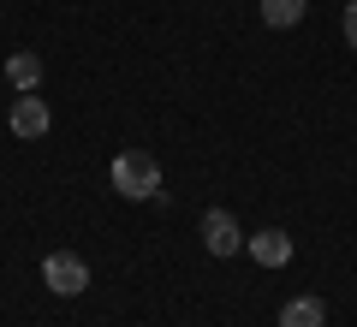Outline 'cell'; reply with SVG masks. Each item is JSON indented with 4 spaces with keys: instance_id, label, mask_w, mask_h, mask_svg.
<instances>
[{
    "instance_id": "7a4b0ae2",
    "label": "cell",
    "mask_w": 357,
    "mask_h": 327,
    "mask_svg": "<svg viewBox=\"0 0 357 327\" xmlns=\"http://www.w3.org/2000/svg\"><path fill=\"white\" fill-rule=\"evenodd\" d=\"M42 286L54 291V298H77V291L89 286V262L72 250H54L48 262H42Z\"/></svg>"
},
{
    "instance_id": "8992f818",
    "label": "cell",
    "mask_w": 357,
    "mask_h": 327,
    "mask_svg": "<svg viewBox=\"0 0 357 327\" xmlns=\"http://www.w3.org/2000/svg\"><path fill=\"white\" fill-rule=\"evenodd\" d=\"M321 321H328V303L321 298H292L280 310V327H321Z\"/></svg>"
},
{
    "instance_id": "277c9868",
    "label": "cell",
    "mask_w": 357,
    "mask_h": 327,
    "mask_svg": "<svg viewBox=\"0 0 357 327\" xmlns=\"http://www.w3.org/2000/svg\"><path fill=\"white\" fill-rule=\"evenodd\" d=\"M203 250L208 256H238L244 250V232H238V220H232L227 208H208L203 214Z\"/></svg>"
},
{
    "instance_id": "6da1fadb",
    "label": "cell",
    "mask_w": 357,
    "mask_h": 327,
    "mask_svg": "<svg viewBox=\"0 0 357 327\" xmlns=\"http://www.w3.org/2000/svg\"><path fill=\"white\" fill-rule=\"evenodd\" d=\"M107 178H114V190L131 197V202H155L161 197V161H155L149 149H119L114 167H107Z\"/></svg>"
},
{
    "instance_id": "52a82bcc",
    "label": "cell",
    "mask_w": 357,
    "mask_h": 327,
    "mask_svg": "<svg viewBox=\"0 0 357 327\" xmlns=\"http://www.w3.org/2000/svg\"><path fill=\"white\" fill-rule=\"evenodd\" d=\"M6 77H13V89H18V96H24V89H36L42 84V60H36V54H13V60H6Z\"/></svg>"
},
{
    "instance_id": "5b68a950",
    "label": "cell",
    "mask_w": 357,
    "mask_h": 327,
    "mask_svg": "<svg viewBox=\"0 0 357 327\" xmlns=\"http://www.w3.org/2000/svg\"><path fill=\"white\" fill-rule=\"evenodd\" d=\"M250 256L262 268H286V262H292V238H286L280 227H268V232H256V238H250Z\"/></svg>"
},
{
    "instance_id": "9c48e42d",
    "label": "cell",
    "mask_w": 357,
    "mask_h": 327,
    "mask_svg": "<svg viewBox=\"0 0 357 327\" xmlns=\"http://www.w3.org/2000/svg\"><path fill=\"white\" fill-rule=\"evenodd\" d=\"M340 24H345V42H351V48H357V0H351V6H345V18H340Z\"/></svg>"
},
{
    "instance_id": "ba28073f",
    "label": "cell",
    "mask_w": 357,
    "mask_h": 327,
    "mask_svg": "<svg viewBox=\"0 0 357 327\" xmlns=\"http://www.w3.org/2000/svg\"><path fill=\"white\" fill-rule=\"evenodd\" d=\"M304 18V0H262V24L268 30H292Z\"/></svg>"
},
{
    "instance_id": "3957f363",
    "label": "cell",
    "mask_w": 357,
    "mask_h": 327,
    "mask_svg": "<svg viewBox=\"0 0 357 327\" xmlns=\"http://www.w3.org/2000/svg\"><path fill=\"white\" fill-rule=\"evenodd\" d=\"M13 137H24V143H36V137H48V126H54V114H48V101L36 96V89H24V96L13 101Z\"/></svg>"
}]
</instances>
